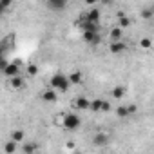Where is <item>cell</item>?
I'll use <instances>...</instances> for the list:
<instances>
[{
	"label": "cell",
	"instance_id": "cell-1",
	"mask_svg": "<svg viewBox=\"0 0 154 154\" xmlns=\"http://www.w3.org/2000/svg\"><path fill=\"white\" fill-rule=\"evenodd\" d=\"M69 82H67V76L62 74V72H56L51 76V80H49V87H53L54 91H60V93H65L69 89Z\"/></svg>",
	"mask_w": 154,
	"mask_h": 154
},
{
	"label": "cell",
	"instance_id": "cell-2",
	"mask_svg": "<svg viewBox=\"0 0 154 154\" xmlns=\"http://www.w3.org/2000/svg\"><path fill=\"white\" fill-rule=\"evenodd\" d=\"M62 127H65L67 131H76L80 125H82V120L78 114H74V112H65L62 114Z\"/></svg>",
	"mask_w": 154,
	"mask_h": 154
},
{
	"label": "cell",
	"instance_id": "cell-3",
	"mask_svg": "<svg viewBox=\"0 0 154 154\" xmlns=\"http://www.w3.org/2000/svg\"><path fill=\"white\" fill-rule=\"evenodd\" d=\"M100 40H102V36L98 31H84V42L96 45V44H100Z\"/></svg>",
	"mask_w": 154,
	"mask_h": 154
},
{
	"label": "cell",
	"instance_id": "cell-4",
	"mask_svg": "<svg viewBox=\"0 0 154 154\" xmlns=\"http://www.w3.org/2000/svg\"><path fill=\"white\" fill-rule=\"evenodd\" d=\"M109 51H111L112 54H120V53H125V51H127V45H125V42H122V40H111Z\"/></svg>",
	"mask_w": 154,
	"mask_h": 154
},
{
	"label": "cell",
	"instance_id": "cell-5",
	"mask_svg": "<svg viewBox=\"0 0 154 154\" xmlns=\"http://www.w3.org/2000/svg\"><path fill=\"white\" fill-rule=\"evenodd\" d=\"M67 82H69L71 85H80V84L84 82L82 71H72V72H69V74H67Z\"/></svg>",
	"mask_w": 154,
	"mask_h": 154
},
{
	"label": "cell",
	"instance_id": "cell-6",
	"mask_svg": "<svg viewBox=\"0 0 154 154\" xmlns=\"http://www.w3.org/2000/svg\"><path fill=\"white\" fill-rule=\"evenodd\" d=\"M2 72L8 76V78H9V76H15V74H20V65L17 62H8V65L4 67Z\"/></svg>",
	"mask_w": 154,
	"mask_h": 154
},
{
	"label": "cell",
	"instance_id": "cell-7",
	"mask_svg": "<svg viewBox=\"0 0 154 154\" xmlns=\"http://www.w3.org/2000/svg\"><path fill=\"white\" fill-rule=\"evenodd\" d=\"M109 140H111V136H109L107 132H96V134L93 136V143H94V145H98V147L107 145V143H109Z\"/></svg>",
	"mask_w": 154,
	"mask_h": 154
},
{
	"label": "cell",
	"instance_id": "cell-8",
	"mask_svg": "<svg viewBox=\"0 0 154 154\" xmlns=\"http://www.w3.org/2000/svg\"><path fill=\"white\" fill-rule=\"evenodd\" d=\"M9 87L11 89H24L26 87V82L20 74H15V76H9Z\"/></svg>",
	"mask_w": 154,
	"mask_h": 154
},
{
	"label": "cell",
	"instance_id": "cell-9",
	"mask_svg": "<svg viewBox=\"0 0 154 154\" xmlns=\"http://www.w3.org/2000/svg\"><path fill=\"white\" fill-rule=\"evenodd\" d=\"M89 102H91V100H87L85 96H78V98L74 100L72 105L78 109V111H89Z\"/></svg>",
	"mask_w": 154,
	"mask_h": 154
},
{
	"label": "cell",
	"instance_id": "cell-10",
	"mask_svg": "<svg viewBox=\"0 0 154 154\" xmlns=\"http://www.w3.org/2000/svg\"><path fill=\"white\" fill-rule=\"evenodd\" d=\"M40 98L44 100V102H56V91L53 89V87H49V89H45V91H42L40 93Z\"/></svg>",
	"mask_w": 154,
	"mask_h": 154
},
{
	"label": "cell",
	"instance_id": "cell-11",
	"mask_svg": "<svg viewBox=\"0 0 154 154\" xmlns=\"http://www.w3.org/2000/svg\"><path fill=\"white\" fill-rule=\"evenodd\" d=\"M85 20H89V22H100V9H96V6H93L89 11H87V15L84 17Z\"/></svg>",
	"mask_w": 154,
	"mask_h": 154
},
{
	"label": "cell",
	"instance_id": "cell-12",
	"mask_svg": "<svg viewBox=\"0 0 154 154\" xmlns=\"http://www.w3.org/2000/svg\"><path fill=\"white\" fill-rule=\"evenodd\" d=\"M78 26H80L82 31H98V24H96V22H89V20H85V18H82Z\"/></svg>",
	"mask_w": 154,
	"mask_h": 154
},
{
	"label": "cell",
	"instance_id": "cell-13",
	"mask_svg": "<svg viewBox=\"0 0 154 154\" xmlns=\"http://www.w3.org/2000/svg\"><path fill=\"white\" fill-rule=\"evenodd\" d=\"M9 140H13V141H17V143H22V141L26 140V132H24L22 129H15V131H11Z\"/></svg>",
	"mask_w": 154,
	"mask_h": 154
},
{
	"label": "cell",
	"instance_id": "cell-14",
	"mask_svg": "<svg viewBox=\"0 0 154 154\" xmlns=\"http://www.w3.org/2000/svg\"><path fill=\"white\" fill-rule=\"evenodd\" d=\"M47 4L53 11H62L67 6V0H47Z\"/></svg>",
	"mask_w": 154,
	"mask_h": 154
},
{
	"label": "cell",
	"instance_id": "cell-15",
	"mask_svg": "<svg viewBox=\"0 0 154 154\" xmlns=\"http://www.w3.org/2000/svg\"><path fill=\"white\" fill-rule=\"evenodd\" d=\"M125 93H127V89H125V85H116L112 91H111V96L114 98V100H122L123 96H125Z\"/></svg>",
	"mask_w": 154,
	"mask_h": 154
},
{
	"label": "cell",
	"instance_id": "cell-16",
	"mask_svg": "<svg viewBox=\"0 0 154 154\" xmlns=\"http://www.w3.org/2000/svg\"><path fill=\"white\" fill-rule=\"evenodd\" d=\"M109 36H111V40H122V38H123V29L118 27V26H114V27L109 31Z\"/></svg>",
	"mask_w": 154,
	"mask_h": 154
},
{
	"label": "cell",
	"instance_id": "cell-17",
	"mask_svg": "<svg viewBox=\"0 0 154 154\" xmlns=\"http://www.w3.org/2000/svg\"><path fill=\"white\" fill-rule=\"evenodd\" d=\"M17 141H13V140H9V141H6L4 143V152H8V154H13L15 150H17Z\"/></svg>",
	"mask_w": 154,
	"mask_h": 154
},
{
	"label": "cell",
	"instance_id": "cell-18",
	"mask_svg": "<svg viewBox=\"0 0 154 154\" xmlns=\"http://www.w3.org/2000/svg\"><path fill=\"white\" fill-rule=\"evenodd\" d=\"M131 24H132V22H131V18L123 15V17H120V18H118V24H116V26H118V27H122V29H125V27H129Z\"/></svg>",
	"mask_w": 154,
	"mask_h": 154
},
{
	"label": "cell",
	"instance_id": "cell-19",
	"mask_svg": "<svg viewBox=\"0 0 154 154\" xmlns=\"http://www.w3.org/2000/svg\"><path fill=\"white\" fill-rule=\"evenodd\" d=\"M22 150H24L26 154H31V152H36V150H38V145H36V143H24Z\"/></svg>",
	"mask_w": 154,
	"mask_h": 154
},
{
	"label": "cell",
	"instance_id": "cell-20",
	"mask_svg": "<svg viewBox=\"0 0 154 154\" xmlns=\"http://www.w3.org/2000/svg\"><path fill=\"white\" fill-rule=\"evenodd\" d=\"M100 107H102V100H93V102H89V111L100 112Z\"/></svg>",
	"mask_w": 154,
	"mask_h": 154
},
{
	"label": "cell",
	"instance_id": "cell-21",
	"mask_svg": "<svg viewBox=\"0 0 154 154\" xmlns=\"http://www.w3.org/2000/svg\"><path fill=\"white\" fill-rule=\"evenodd\" d=\"M116 116H120V118H127V116H129V112H127V105H120V107H116Z\"/></svg>",
	"mask_w": 154,
	"mask_h": 154
},
{
	"label": "cell",
	"instance_id": "cell-22",
	"mask_svg": "<svg viewBox=\"0 0 154 154\" xmlns=\"http://www.w3.org/2000/svg\"><path fill=\"white\" fill-rule=\"evenodd\" d=\"M152 15H154V9H152V8H145V9L141 11V17H143L145 20H150Z\"/></svg>",
	"mask_w": 154,
	"mask_h": 154
},
{
	"label": "cell",
	"instance_id": "cell-23",
	"mask_svg": "<svg viewBox=\"0 0 154 154\" xmlns=\"http://www.w3.org/2000/svg\"><path fill=\"white\" fill-rule=\"evenodd\" d=\"M140 47L141 49H150L152 47V40L150 38H141L140 40Z\"/></svg>",
	"mask_w": 154,
	"mask_h": 154
},
{
	"label": "cell",
	"instance_id": "cell-24",
	"mask_svg": "<svg viewBox=\"0 0 154 154\" xmlns=\"http://www.w3.org/2000/svg\"><path fill=\"white\" fill-rule=\"evenodd\" d=\"M26 71H27L29 76H36V74H38V67H36L35 63H29V65L26 67Z\"/></svg>",
	"mask_w": 154,
	"mask_h": 154
},
{
	"label": "cell",
	"instance_id": "cell-25",
	"mask_svg": "<svg viewBox=\"0 0 154 154\" xmlns=\"http://www.w3.org/2000/svg\"><path fill=\"white\" fill-rule=\"evenodd\" d=\"M111 111V103L109 102H105V100H102V107H100V112H109Z\"/></svg>",
	"mask_w": 154,
	"mask_h": 154
},
{
	"label": "cell",
	"instance_id": "cell-26",
	"mask_svg": "<svg viewBox=\"0 0 154 154\" xmlns=\"http://www.w3.org/2000/svg\"><path fill=\"white\" fill-rule=\"evenodd\" d=\"M138 111V107H136V103H131V105H127V112H129V116L131 114H134Z\"/></svg>",
	"mask_w": 154,
	"mask_h": 154
},
{
	"label": "cell",
	"instance_id": "cell-27",
	"mask_svg": "<svg viewBox=\"0 0 154 154\" xmlns=\"http://www.w3.org/2000/svg\"><path fill=\"white\" fill-rule=\"evenodd\" d=\"M6 65H8V60H6L4 56H0V71H4Z\"/></svg>",
	"mask_w": 154,
	"mask_h": 154
},
{
	"label": "cell",
	"instance_id": "cell-28",
	"mask_svg": "<svg viewBox=\"0 0 154 154\" xmlns=\"http://www.w3.org/2000/svg\"><path fill=\"white\" fill-rule=\"evenodd\" d=\"M85 4H87L89 8H93V6H96V4H98V0H85Z\"/></svg>",
	"mask_w": 154,
	"mask_h": 154
},
{
	"label": "cell",
	"instance_id": "cell-29",
	"mask_svg": "<svg viewBox=\"0 0 154 154\" xmlns=\"http://www.w3.org/2000/svg\"><path fill=\"white\" fill-rule=\"evenodd\" d=\"M0 2H2V4H4L6 8H9V6H11V4L15 2V0H0Z\"/></svg>",
	"mask_w": 154,
	"mask_h": 154
},
{
	"label": "cell",
	"instance_id": "cell-30",
	"mask_svg": "<svg viewBox=\"0 0 154 154\" xmlns=\"http://www.w3.org/2000/svg\"><path fill=\"white\" fill-rule=\"evenodd\" d=\"M6 9H8V8H6L2 2H0V15H2V13H6Z\"/></svg>",
	"mask_w": 154,
	"mask_h": 154
},
{
	"label": "cell",
	"instance_id": "cell-31",
	"mask_svg": "<svg viewBox=\"0 0 154 154\" xmlns=\"http://www.w3.org/2000/svg\"><path fill=\"white\" fill-rule=\"evenodd\" d=\"M102 2H103V4H109V2H111V0H102Z\"/></svg>",
	"mask_w": 154,
	"mask_h": 154
}]
</instances>
